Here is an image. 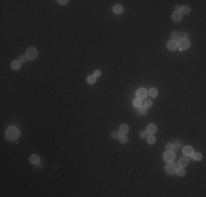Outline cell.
I'll return each instance as SVG.
<instances>
[{"label":"cell","mask_w":206,"mask_h":197,"mask_svg":"<svg viewBox=\"0 0 206 197\" xmlns=\"http://www.w3.org/2000/svg\"><path fill=\"white\" fill-rule=\"evenodd\" d=\"M113 11H114V13H116V14H121V13L123 12V8H122L121 4H116V6H114Z\"/></svg>","instance_id":"16"},{"label":"cell","mask_w":206,"mask_h":197,"mask_svg":"<svg viewBox=\"0 0 206 197\" xmlns=\"http://www.w3.org/2000/svg\"><path fill=\"white\" fill-rule=\"evenodd\" d=\"M191 46V43L188 38H181L178 42V48L181 49V50H185Z\"/></svg>","instance_id":"2"},{"label":"cell","mask_w":206,"mask_h":197,"mask_svg":"<svg viewBox=\"0 0 206 197\" xmlns=\"http://www.w3.org/2000/svg\"><path fill=\"white\" fill-rule=\"evenodd\" d=\"M188 35H189L188 33H184V34H182V37H186V36H188Z\"/></svg>","instance_id":"34"},{"label":"cell","mask_w":206,"mask_h":197,"mask_svg":"<svg viewBox=\"0 0 206 197\" xmlns=\"http://www.w3.org/2000/svg\"><path fill=\"white\" fill-rule=\"evenodd\" d=\"M193 152H194V150L191 146H185L183 148V153L185 154L186 157H191L192 154H193Z\"/></svg>","instance_id":"9"},{"label":"cell","mask_w":206,"mask_h":197,"mask_svg":"<svg viewBox=\"0 0 206 197\" xmlns=\"http://www.w3.org/2000/svg\"><path fill=\"white\" fill-rule=\"evenodd\" d=\"M188 163H189V159L186 158V156H185V157H182V158H180L179 162H178V165L181 166V168H185V166L188 165Z\"/></svg>","instance_id":"8"},{"label":"cell","mask_w":206,"mask_h":197,"mask_svg":"<svg viewBox=\"0 0 206 197\" xmlns=\"http://www.w3.org/2000/svg\"><path fill=\"white\" fill-rule=\"evenodd\" d=\"M193 159L195 161H201L202 160V153H200V152H193Z\"/></svg>","instance_id":"20"},{"label":"cell","mask_w":206,"mask_h":197,"mask_svg":"<svg viewBox=\"0 0 206 197\" xmlns=\"http://www.w3.org/2000/svg\"><path fill=\"white\" fill-rule=\"evenodd\" d=\"M93 76H95V77L101 76V71H100V70H95V71H94V74H93Z\"/></svg>","instance_id":"33"},{"label":"cell","mask_w":206,"mask_h":197,"mask_svg":"<svg viewBox=\"0 0 206 197\" xmlns=\"http://www.w3.org/2000/svg\"><path fill=\"white\" fill-rule=\"evenodd\" d=\"M148 94L150 95L151 98H156L157 95H158V90H157V89H154V88H151L150 90L148 91Z\"/></svg>","instance_id":"18"},{"label":"cell","mask_w":206,"mask_h":197,"mask_svg":"<svg viewBox=\"0 0 206 197\" xmlns=\"http://www.w3.org/2000/svg\"><path fill=\"white\" fill-rule=\"evenodd\" d=\"M133 104H134V106H135V107H137V109H138V107H140V106H142V102H140V100H139V98H135V100H134V102H133Z\"/></svg>","instance_id":"27"},{"label":"cell","mask_w":206,"mask_h":197,"mask_svg":"<svg viewBox=\"0 0 206 197\" xmlns=\"http://www.w3.org/2000/svg\"><path fill=\"white\" fill-rule=\"evenodd\" d=\"M120 135H121V133L120 131H116V130H113L111 133V137L113 138V139H118V138H120Z\"/></svg>","instance_id":"25"},{"label":"cell","mask_w":206,"mask_h":197,"mask_svg":"<svg viewBox=\"0 0 206 197\" xmlns=\"http://www.w3.org/2000/svg\"><path fill=\"white\" fill-rule=\"evenodd\" d=\"M180 10H181V14L183 15V14H189L190 12H191V8H190L189 6H183V7H181V9H180Z\"/></svg>","instance_id":"13"},{"label":"cell","mask_w":206,"mask_h":197,"mask_svg":"<svg viewBox=\"0 0 206 197\" xmlns=\"http://www.w3.org/2000/svg\"><path fill=\"white\" fill-rule=\"evenodd\" d=\"M87 81H88V83L93 84V83H95V81H97V77L91 74V76H89L88 78H87Z\"/></svg>","instance_id":"22"},{"label":"cell","mask_w":206,"mask_h":197,"mask_svg":"<svg viewBox=\"0 0 206 197\" xmlns=\"http://www.w3.org/2000/svg\"><path fill=\"white\" fill-rule=\"evenodd\" d=\"M30 162L32 164H37L39 162V157L37 156V154H32V156L30 157Z\"/></svg>","instance_id":"12"},{"label":"cell","mask_w":206,"mask_h":197,"mask_svg":"<svg viewBox=\"0 0 206 197\" xmlns=\"http://www.w3.org/2000/svg\"><path fill=\"white\" fill-rule=\"evenodd\" d=\"M175 173H177L179 176H184V174H185V170H184V168H178L177 171H175Z\"/></svg>","instance_id":"21"},{"label":"cell","mask_w":206,"mask_h":197,"mask_svg":"<svg viewBox=\"0 0 206 197\" xmlns=\"http://www.w3.org/2000/svg\"><path fill=\"white\" fill-rule=\"evenodd\" d=\"M157 130V126L154 125V124H149L148 126H147V131H148L149 134H154Z\"/></svg>","instance_id":"14"},{"label":"cell","mask_w":206,"mask_h":197,"mask_svg":"<svg viewBox=\"0 0 206 197\" xmlns=\"http://www.w3.org/2000/svg\"><path fill=\"white\" fill-rule=\"evenodd\" d=\"M139 135H140V137H142V138H147L149 136V133L147 130H142V133L139 134Z\"/></svg>","instance_id":"30"},{"label":"cell","mask_w":206,"mask_h":197,"mask_svg":"<svg viewBox=\"0 0 206 197\" xmlns=\"http://www.w3.org/2000/svg\"><path fill=\"white\" fill-rule=\"evenodd\" d=\"M147 142H148L149 145H154V142H156V137L153 135H149L148 137H147Z\"/></svg>","instance_id":"24"},{"label":"cell","mask_w":206,"mask_h":197,"mask_svg":"<svg viewBox=\"0 0 206 197\" xmlns=\"http://www.w3.org/2000/svg\"><path fill=\"white\" fill-rule=\"evenodd\" d=\"M128 131V126L126 124H122L120 125V133L121 134H126Z\"/></svg>","instance_id":"19"},{"label":"cell","mask_w":206,"mask_h":197,"mask_svg":"<svg viewBox=\"0 0 206 197\" xmlns=\"http://www.w3.org/2000/svg\"><path fill=\"white\" fill-rule=\"evenodd\" d=\"M26 57H27V59H30V60H33L35 59V58L37 57V50H36V48H34V47H30V48H27V50H26Z\"/></svg>","instance_id":"3"},{"label":"cell","mask_w":206,"mask_h":197,"mask_svg":"<svg viewBox=\"0 0 206 197\" xmlns=\"http://www.w3.org/2000/svg\"><path fill=\"white\" fill-rule=\"evenodd\" d=\"M182 38V34L179 32H173L171 34V41H174V42H179L180 39Z\"/></svg>","instance_id":"10"},{"label":"cell","mask_w":206,"mask_h":197,"mask_svg":"<svg viewBox=\"0 0 206 197\" xmlns=\"http://www.w3.org/2000/svg\"><path fill=\"white\" fill-rule=\"evenodd\" d=\"M136 95H137L138 98H146L147 95H148V92H147L146 89L140 88V89H138V90L136 91Z\"/></svg>","instance_id":"6"},{"label":"cell","mask_w":206,"mask_h":197,"mask_svg":"<svg viewBox=\"0 0 206 197\" xmlns=\"http://www.w3.org/2000/svg\"><path fill=\"white\" fill-rule=\"evenodd\" d=\"M147 112V110L145 109L144 106H140V107H138V113H139L140 115H144L145 113Z\"/></svg>","instance_id":"29"},{"label":"cell","mask_w":206,"mask_h":197,"mask_svg":"<svg viewBox=\"0 0 206 197\" xmlns=\"http://www.w3.org/2000/svg\"><path fill=\"white\" fill-rule=\"evenodd\" d=\"M166 169H167V172L169 174H173V173H175V171L178 169V164H175L173 161L172 162H168V165L166 166Z\"/></svg>","instance_id":"5"},{"label":"cell","mask_w":206,"mask_h":197,"mask_svg":"<svg viewBox=\"0 0 206 197\" xmlns=\"http://www.w3.org/2000/svg\"><path fill=\"white\" fill-rule=\"evenodd\" d=\"M173 144V150H178L181 148V142L180 141H175V142H172Z\"/></svg>","instance_id":"28"},{"label":"cell","mask_w":206,"mask_h":197,"mask_svg":"<svg viewBox=\"0 0 206 197\" xmlns=\"http://www.w3.org/2000/svg\"><path fill=\"white\" fill-rule=\"evenodd\" d=\"M171 18H172L173 22H180V21H182V14L180 13V11H175V12H173Z\"/></svg>","instance_id":"7"},{"label":"cell","mask_w":206,"mask_h":197,"mask_svg":"<svg viewBox=\"0 0 206 197\" xmlns=\"http://www.w3.org/2000/svg\"><path fill=\"white\" fill-rule=\"evenodd\" d=\"M166 148H167V150H173V144H167Z\"/></svg>","instance_id":"32"},{"label":"cell","mask_w":206,"mask_h":197,"mask_svg":"<svg viewBox=\"0 0 206 197\" xmlns=\"http://www.w3.org/2000/svg\"><path fill=\"white\" fill-rule=\"evenodd\" d=\"M58 3L62 4V6H64V4L68 3V0H58Z\"/></svg>","instance_id":"31"},{"label":"cell","mask_w":206,"mask_h":197,"mask_svg":"<svg viewBox=\"0 0 206 197\" xmlns=\"http://www.w3.org/2000/svg\"><path fill=\"white\" fill-rule=\"evenodd\" d=\"M11 67H12V69H14V70L20 69V67H21V62H19V60H13V62H11Z\"/></svg>","instance_id":"15"},{"label":"cell","mask_w":206,"mask_h":197,"mask_svg":"<svg viewBox=\"0 0 206 197\" xmlns=\"http://www.w3.org/2000/svg\"><path fill=\"white\" fill-rule=\"evenodd\" d=\"M118 139H120L121 144H126V142L128 141V137H127V135H126V134H121Z\"/></svg>","instance_id":"17"},{"label":"cell","mask_w":206,"mask_h":197,"mask_svg":"<svg viewBox=\"0 0 206 197\" xmlns=\"http://www.w3.org/2000/svg\"><path fill=\"white\" fill-rule=\"evenodd\" d=\"M20 136V130L15 126H9L6 129V137L9 140H17Z\"/></svg>","instance_id":"1"},{"label":"cell","mask_w":206,"mask_h":197,"mask_svg":"<svg viewBox=\"0 0 206 197\" xmlns=\"http://www.w3.org/2000/svg\"><path fill=\"white\" fill-rule=\"evenodd\" d=\"M167 47L169 50H175L178 48V42H174V41H170L169 43L167 44Z\"/></svg>","instance_id":"11"},{"label":"cell","mask_w":206,"mask_h":197,"mask_svg":"<svg viewBox=\"0 0 206 197\" xmlns=\"http://www.w3.org/2000/svg\"><path fill=\"white\" fill-rule=\"evenodd\" d=\"M26 60H27L26 55H21L20 57H19V62H20L21 64H25V62H26Z\"/></svg>","instance_id":"26"},{"label":"cell","mask_w":206,"mask_h":197,"mask_svg":"<svg viewBox=\"0 0 206 197\" xmlns=\"http://www.w3.org/2000/svg\"><path fill=\"white\" fill-rule=\"evenodd\" d=\"M151 104H153V101L150 100V98H147V100H145V102H144V105L142 106L145 107V109H149V107L151 106Z\"/></svg>","instance_id":"23"},{"label":"cell","mask_w":206,"mask_h":197,"mask_svg":"<svg viewBox=\"0 0 206 197\" xmlns=\"http://www.w3.org/2000/svg\"><path fill=\"white\" fill-rule=\"evenodd\" d=\"M163 159H165V161H167V162H172L175 159V153L173 151H171V150H168V151H166L165 153H163Z\"/></svg>","instance_id":"4"}]
</instances>
